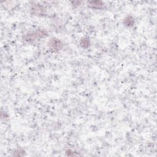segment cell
I'll use <instances>...</instances> for the list:
<instances>
[{"label":"cell","instance_id":"obj_1","mask_svg":"<svg viewBox=\"0 0 157 157\" xmlns=\"http://www.w3.org/2000/svg\"><path fill=\"white\" fill-rule=\"evenodd\" d=\"M47 33L43 30H38L36 32H32L26 34L25 36V39L28 41L36 40L37 38H41L47 36Z\"/></svg>","mask_w":157,"mask_h":157},{"label":"cell","instance_id":"obj_2","mask_svg":"<svg viewBox=\"0 0 157 157\" xmlns=\"http://www.w3.org/2000/svg\"><path fill=\"white\" fill-rule=\"evenodd\" d=\"M49 46L50 49L53 51L57 52L63 48V44L60 40L57 38H51L49 41Z\"/></svg>","mask_w":157,"mask_h":157},{"label":"cell","instance_id":"obj_3","mask_svg":"<svg viewBox=\"0 0 157 157\" xmlns=\"http://www.w3.org/2000/svg\"><path fill=\"white\" fill-rule=\"evenodd\" d=\"M31 11L33 12L34 14L40 16L44 14L45 13V9L41 6L36 4L31 8Z\"/></svg>","mask_w":157,"mask_h":157},{"label":"cell","instance_id":"obj_4","mask_svg":"<svg viewBox=\"0 0 157 157\" xmlns=\"http://www.w3.org/2000/svg\"><path fill=\"white\" fill-rule=\"evenodd\" d=\"M88 4L91 8L96 9L101 8L104 6V3L101 1H91L88 2Z\"/></svg>","mask_w":157,"mask_h":157},{"label":"cell","instance_id":"obj_5","mask_svg":"<svg viewBox=\"0 0 157 157\" xmlns=\"http://www.w3.org/2000/svg\"><path fill=\"white\" fill-rule=\"evenodd\" d=\"M124 23L126 26H132L134 23V19L131 16H128L125 18Z\"/></svg>","mask_w":157,"mask_h":157},{"label":"cell","instance_id":"obj_6","mask_svg":"<svg viewBox=\"0 0 157 157\" xmlns=\"http://www.w3.org/2000/svg\"><path fill=\"white\" fill-rule=\"evenodd\" d=\"M80 44L81 45V47H82L83 48H87L90 46V40H88L87 38H83L82 39L80 42Z\"/></svg>","mask_w":157,"mask_h":157}]
</instances>
